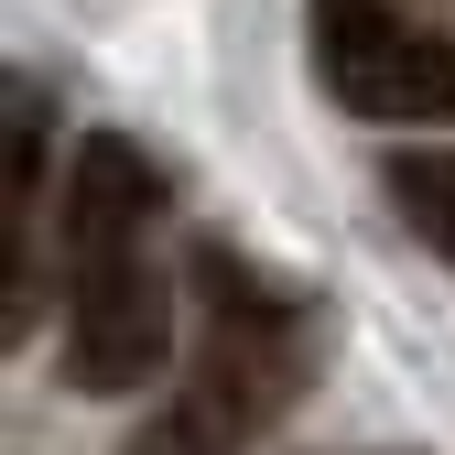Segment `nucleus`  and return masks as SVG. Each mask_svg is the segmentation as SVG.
Masks as SVG:
<instances>
[{
  "label": "nucleus",
  "instance_id": "obj_1",
  "mask_svg": "<svg viewBox=\"0 0 455 455\" xmlns=\"http://www.w3.org/2000/svg\"><path fill=\"white\" fill-rule=\"evenodd\" d=\"M315 76L336 87V108L390 131L455 120V44L434 22H402L390 0H315Z\"/></svg>",
  "mask_w": 455,
  "mask_h": 455
},
{
  "label": "nucleus",
  "instance_id": "obj_2",
  "mask_svg": "<svg viewBox=\"0 0 455 455\" xmlns=\"http://www.w3.org/2000/svg\"><path fill=\"white\" fill-rule=\"evenodd\" d=\"M163 347H174V293H163V271L141 250L66 271V379L76 390L131 402V390L163 379Z\"/></svg>",
  "mask_w": 455,
  "mask_h": 455
},
{
  "label": "nucleus",
  "instance_id": "obj_3",
  "mask_svg": "<svg viewBox=\"0 0 455 455\" xmlns=\"http://www.w3.org/2000/svg\"><path fill=\"white\" fill-rule=\"evenodd\" d=\"M293 390V336H217V358L163 402L120 455H250V434Z\"/></svg>",
  "mask_w": 455,
  "mask_h": 455
},
{
  "label": "nucleus",
  "instance_id": "obj_4",
  "mask_svg": "<svg viewBox=\"0 0 455 455\" xmlns=\"http://www.w3.org/2000/svg\"><path fill=\"white\" fill-rule=\"evenodd\" d=\"M152 217H163V163H152L131 131H87V141L66 152V196H54L66 271H76V260H120V250H141Z\"/></svg>",
  "mask_w": 455,
  "mask_h": 455
},
{
  "label": "nucleus",
  "instance_id": "obj_5",
  "mask_svg": "<svg viewBox=\"0 0 455 455\" xmlns=\"http://www.w3.org/2000/svg\"><path fill=\"white\" fill-rule=\"evenodd\" d=\"M379 185H390V206L412 217V239L455 260V141H434V152H390Z\"/></svg>",
  "mask_w": 455,
  "mask_h": 455
},
{
  "label": "nucleus",
  "instance_id": "obj_6",
  "mask_svg": "<svg viewBox=\"0 0 455 455\" xmlns=\"http://www.w3.org/2000/svg\"><path fill=\"white\" fill-rule=\"evenodd\" d=\"M44 87H12V152H0V163H12V217L33 206V185H44Z\"/></svg>",
  "mask_w": 455,
  "mask_h": 455
}]
</instances>
